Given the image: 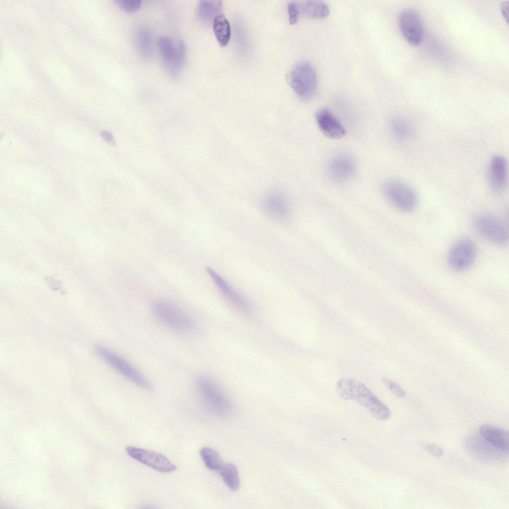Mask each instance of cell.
Wrapping results in <instances>:
<instances>
[{"instance_id":"f1b7e54d","label":"cell","mask_w":509,"mask_h":509,"mask_svg":"<svg viewBox=\"0 0 509 509\" xmlns=\"http://www.w3.org/2000/svg\"><path fill=\"white\" fill-rule=\"evenodd\" d=\"M102 138L111 146H115L116 143L112 134L109 131H102L100 133Z\"/></svg>"},{"instance_id":"d4e9b609","label":"cell","mask_w":509,"mask_h":509,"mask_svg":"<svg viewBox=\"0 0 509 509\" xmlns=\"http://www.w3.org/2000/svg\"><path fill=\"white\" fill-rule=\"evenodd\" d=\"M114 2L118 7L127 12L136 11L142 3L141 1L138 0H116Z\"/></svg>"},{"instance_id":"4316f807","label":"cell","mask_w":509,"mask_h":509,"mask_svg":"<svg viewBox=\"0 0 509 509\" xmlns=\"http://www.w3.org/2000/svg\"><path fill=\"white\" fill-rule=\"evenodd\" d=\"M422 448L427 453L436 457H440L444 454V450L436 444L429 442L421 443Z\"/></svg>"},{"instance_id":"5bb4252c","label":"cell","mask_w":509,"mask_h":509,"mask_svg":"<svg viewBox=\"0 0 509 509\" xmlns=\"http://www.w3.org/2000/svg\"><path fill=\"white\" fill-rule=\"evenodd\" d=\"M317 125L323 134L326 137L338 139L343 137L345 130L342 124L329 109L323 108L316 114Z\"/></svg>"},{"instance_id":"7a4b0ae2","label":"cell","mask_w":509,"mask_h":509,"mask_svg":"<svg viewBox=\"0 0 509 509\" xmlns=\"http://www.w3.org/2000/svg\"><path fill=\"white\" fill-rule=\"evenodd\" d=\"M151 310L159 321L173 331L190 334L196 330V323L191 316L170 301L157 300L153 303Z\"/></svg>"},{"instance_id":"603a6c76","label":"cell","mask_w":509,"mask_h":509,"mask_svg":"<svg viewBox=\"0 0 509 509\" xmlns=\"http://www.w3.org/2000/svg\"><path fill=\"white\" fill-rule=\"evenodd\" d=\"M199 455L205 466L209 470L218 472L224 463L219 453L212 448H201Z\"/></svg>"},{"instance_id":"ac0fdd59","label":"cell","mask_w":509,"mask_h":509,"mask_svg":"<svg viewBox=\"0 0 509 509\" xmlns=\"http://www.w3.org/2000/svg\"><path fill=\"white\" fill-rule=\"evenodd\" d=\"M222 9L221 1H200L197 10L198 18L202 23L209 24L220 14Z\"/></svg>"},{"instance_id":"8992f818","label":"cell","mask_w":509,"mask_h":509,"mask_svg":"<svg viewBox=\"0 0 509 509\" xmlns=\"http://www.w3.org/2000/svg\"><path fill=\"white\" fill-rule=\"evenodd\" d=\"M383 190L388 200L398 209L409 212L416 208L417 194L407 183L397 179L390 180L384 184Z\"/></svg>"},{"instance_id":"cb8c5ba5","label":"cell","mask_w":509,"mask_h":509,"mask_svg":"<svg viewBox=\"0 0 509 509\" xmlns=\"http://www.w3.org/2000/svg\"><path fill=\"white\" fill-rule=\"evenodd\" d=\"M389 126L392 133L401 139H409L414 135L413 127L405 120L399 118L394 119L390 121Z\"/></svg>"},{"instance_id":"277c9868","label":"cell","mask_w":509,"mask_h":509,"mask_svg":"<svg viewBox=\"0 0 509 509\" xmlns=\"http://www.w3.org/2000/svg\"><path fill=\"white\" fill-rule=\"evenodd\" d=\"M96 353L124 378L139 387L150 390L148 380L135 367L115 352L102 346L95 348Z\"/></svg>"},{"instance_id":"f546056e","label":"cell","mask_w":509,"mask_h":509,"mask_svg":"<svg viewBox=\"0 0 509 509\" xmlns=\"http://www.w3.org/2000/svg\"><path fill=\"white\" fill-rule=\"evenodd\" d=\"M508 8H509V1H504L501 4V10L503 16L504 17L505 20L508 22Z\"/></svg>"},{"instance_id":"9c48e42d","label":"cell","mask_w":509,"mask_h":509,"mask_svg":"<svg viewBox=\"0 0 509 509\" xmlns=\"http://www.w3.org/2000/svg\"><path fill=\"white\" fill-rule=\"evenodd\" d=\"M197 390L203 400L209 406L220 412H227L231 403L217 385L209 377L199 376L196 380Z\"/></svg>"},{"instance_id":"8fae6325","label":"cell","mask_w":509,"mask_h":509,"mask_svg":"<svg viewBox=\"0 0 509 509\" xmlns=\"http://www.w3.org/2000/svg\"><path fill=\"white\" fill-rule=\"evenodd\" d=\"M398 22L405 39L413 46L419 45L424 34V25L420 14L414 9H405L400 13Z\"/></svg>"},{"instance_id":"d6986e66","label":"cell","mask_w":509,"mask_h":509,"mask_svg":"<svg viewBox=\"0 0 509 509\" xmlns=\"http://www.w3.org/2000/svg\"><path fill=\"white\" fill-rule=\"evenodd\" d=\"M300 13L315 18H324L330 12L328 4L322 0H307L298 2Z\"/></svg>"},{"instance_id":"5b68a950","label":"cell","mask_w":509,"mask_h":509,"mask_svg":"<svg viewBox=\"0 0 509 509\" xmlns=\"http://www.w3.org/2000/svg\"><path fill=\"white\" fill-rule=\"evenodd\" d=\"M472 225L477 234L494 245L502 246L508 242V230L505 224L495 216L477 214L472 218Z\"/></svg>"},{"instance_id":"30bf717a","label":"cell","mask_w":509,"mask_h":509,"mask_svg":"<svg viewBox=\"0 0 509 509\" xmlns=\"http://www.w3.org/2000/svg\"><path fill=\"white\" fill-rule=\"evenodd\" d=\"M476 255V248L472 241L463 239L457 242L450 249L448 262L454 270L462 271L473 264Z\"/></svg>"},{"instance_id":"4fadbf2b","label":"cell","mask_w":509,"mask_h":509,"mask_svg":"<svg viewBox=\"0 0 509 509\" xmlns=\"http://www.w3.org/2000/svg\"><path fill=\"white\" fill-rule=\"evenodd\" d=\"M261 207L268 217L278 222L288 220L291 214L289 201L282 192L273 190L267 193L261 201Z\"/></svg>"},{"instance_id":"6da1fadb","label":"cell","mask_w":509,"mask_h":509,"mask_svg":"<svg viewBox=\"0 0 509 509\" xmlns=\"http://www.w3.org/2000/svg\"><path fill=\"white\" fill-rule=\"evenodd\" d=\"M336 388L341 398L357 402L375 418L386 420L391 417L389 409L361 382L350 378H341L337 382Z\"/></svg>"},{"instance_id":"ba28073f","label":"cell","mask_w":509,"mask_h":509,"mask_svg":"<svg viewBox=\"0 0 509 509\" xmlns=\"http://www.w3.org/2000/svg\"><path fill=\"white\" fill-rule=\"evenodd\" d=\"M206 270L219 293L228 303L243 313L252 312V307L250 302L227 280L211 267H206Z\"/></svg>"},{"instance_id":"484cf974","label":"cell","mask_w":509,"mask_h":509,"mask_svg":"<svg viewBox=\"0 0 509 509\" xmlns=\"http://www.w3.org/2000/svg\"><path fill=\"white\" fill-rule=\"evenodd\" d=\"M287 8L289 24H294L298 21L300 14L298 2H290L288 5Z\"/></svg>"},{"instance_id":"52a82bcc","label":"cell","mask_w":509,"mask_h":509,"mask_svg":"<svg viewBox=\"0 0 509 509\" xmlns=\"http://www.w3.org/2000/svg\"><path fill=\"white\" fill-rule=\"evenodd\" d=\"M158 46L162 61L169 72L176 76L183 66L185 57V48L181 41L175 44L167 37L158 40Z\"/></svg>"},{"instance_id":"9a60e30c","label":"cell","mask_w":509,"mask_h":509,"mask_svg":"<svg viewBox=\"0 0 509 509\" xmlns=\"http://www.w3.org/2000/svg\"><path fill=\"white\" fill-rule=\"evenodd\" d=\"M488 178L489 184L495 191L501 192L505 188L508 180V164L504 157L496 155L492 158L488 169Z\"/></svg>"},{"instance_id":"7402d4cb","label":"cell","mask_w":509,"mask_h":509,"mask_svg":"<svg viewBox=\"0 0 509 509\" xmlns=\"http://www.w3.org/2000/svg\"><path fill=\"white\" fill-rule=\"evenodd\" d=\"M213 28L219 44L222 47L226 46L230 40L231 29L226 17L222 14L217 16L213 22Z\"/></svg>"},{"instance_id":"2e32d148","label":"cell","mask_w":509,"mask_h":509,"mask_svg":"<svg viewBox=\"0 0 509 509\" xmlns=\"http://www.w3.org/2000/svg\"><path fill=\"white\" fill-rule=\"evenodd\" d=\"M355 169L354 160L346 155L336 156L332 160L328 166V172L330 176L338 181L348 180L353 175Z\"/></svg>"},{"instance_id":"44dd1931","label":"cell","mask_w":509,"mask_h":509,"mask_svg":"<svg viewBox=\"0 0 509 509\" xmlns=\"http://www.w3.org/2000/svg\"><path fill=\"white\" fill-rule=\"evenodd\" d=\"M218 472L230 490L236 491L239 490L240 479L238 470L235 465L230 463H224Z\"/></svg>"},{"instance_id":"e0dca14e","label":"cell","mask_w":509,"mask_h":509,"mask_svg":"<svg viewBox=\"0 0 509 509\" xmlns=\"http://www.w3.org/2000/svg\"><path fill=\"white\" fill-rule=\"evenodd\" d=\"M481 436L493 446L503 451H508L509 434L507 430L491 424H483L480 427Z\"/></svg>"},{"instance_id":"7c38bea8","label":"cell","mask_w":509,"mask_h":509,"mask_svg":"<svg viewBox=\"0 0 509 509\" xmlns=\"http://www.w3.org/2000/svg\"><path fill=\"white\" fill-rule=\"evenodd\" d=\"M125 450L131 458L159 472L170 473L176 469V466L161 453L133 446H127Z\"/></svg>"},{"instance_id":"83f0119b","label":"cell","mask_w":509,"mask_h":509,"mask_svg":"<svg viewBox=\"0 0 509 509\" xmlns=\"http://www.w3.org/2000/svg\"><path fill=\"white\" fill-rule=\"evenodd\" d=\"M383 381L387 387L396 396L399 398L405 396V391L397 383L387 378H383Z\"/></svg>"},{"instance_id":"3957f363","label":"cell","mask_w":509,"mask_h":509,"mask_svg":"<svg viewBox=\"0 0 509 509\" xmlns=\"http://www.w3.org/2000/svg\"><path fill=\"white\" fill-rule=\"evenodd\" d=\"M287 80L298 96L304 100L315 95L317 87V77L313 66L306 62L297 64L290 71Z\"/></svg>"},{"instance_id":"ffe728a7","label":"cell","mask_w":509,"mask_h":509,"mask_svg":"<svg viewBox=\"0 0 509 509\" xmlns=\"http://www.w3.org/2000/svg\"><path fill=\"white\" fill-rule=\"evenodd\" d=\"M136 45L140 55L144 59L150 58L152 55V39L150 30L142 26L136 32Z\"/></svg>"}]
</instances>
